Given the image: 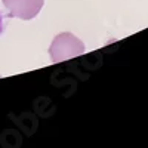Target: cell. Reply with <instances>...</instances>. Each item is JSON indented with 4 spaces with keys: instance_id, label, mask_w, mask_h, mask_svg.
Listing matches in <instances>:
<instances>
[{
    "instance_id": "cell-2",
    "label": "cell",
    "mask_w": 148,
    "mask_h": 148,
    "mask_svg": "<svg viewBox=\"0 0 148 148\" xmlns=\"http://www.w3.org/2000/svg\"><path fill=\"white\" fill-rule=\"evenodd\" d=\"M3 5L9 10L10 16L30 21L39 15L45 0H3Z\"/></svg>"
},
{
    "instance_id": "cell-1",
    "label": "cell",
    "mask_w": 148,
    "mask_h": 148,
    "mask_svg": "<svg viewBox=\"0 0 148 148\" xmlns=\"http://www.w3.org/2000/svg\"><path fill=\"white\" fill-rule=\"evenodd\" d=\"M84 51V43L79 37L65 31L58 34L52 40L51 47H49V55H51L52 62H62V61L83 55Z\"/></svg>"
},
{
    "instance_id": "cell-3",
    "label": "cell",
    "mask_w": 148,
    "mask_h": 148,
    "mask_svg": "<svg viewBox=\"0 0 148 148\" xmlns=\"http://www.w3.org/2000/svg\"><path fill=\"white\" fill-rule=\"evenodd\" d=\"M2 31H3V18L0 15V34H2Z\"/></svg>"
}]
</instances>
